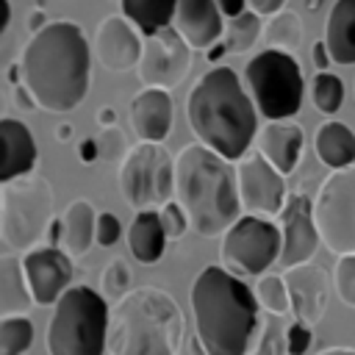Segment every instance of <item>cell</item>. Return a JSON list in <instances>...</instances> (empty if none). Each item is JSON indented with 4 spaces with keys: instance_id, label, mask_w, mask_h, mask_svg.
I'll return each mask as SVG.
<instances>
[{
    "instance_id": "cell-48",
    "label": "cell",
    "mask_w": 355,
    "mask_h": 355,
    "mask_svg": "<svg viewBox=\"0 0 355 355\" xmlns=\"http://www.w3.org/2000/svg\"><path fill=\"white\" fill-rule=\"evenodd\" d=\"M316 355H355V349L352 347H327V349H322Z\"/></svg>"
},
{
    "instance_id": "cell-2",
    "label": "cell",
    "mask_w": 355,
    "mask_h": 355,
    "mask_svg": "<svg viewBox=\"0 0 355 355\" xmlns=\"http://www.w3.org/2000/svg\"><path fill=\"white\" fill-rule=\"evenodd\" d=\"M197 344L205 355H247L258 330L261 302L239 275L205 266L189 291Z\"/></svg>"
},
{
    "instance_id": "cell-8",
    "label": "cell",
    "mask_w": 355,
    "mask_h": 355,
    "mask_svg": "<svg viewBox=\"0 0 355 355\" xmlns=\"http://www.w3.org/2000/svg\"><path fill=\"white\" fill-rule=\"evenodd\" d=\"M247 92L258 114L272 119H291L302 105V69L286 50L266 47L244 67Z\"/></svg>"
},
{
    "instance_id": "cell-16",
    "label": "cell",
    "mask_w": 355,
    "mask_h": 355,
    "mask_svg": "<svg viewBox=\"0 0 355 355\" xmlns=\"http://www.w3.org/2000/svg\"><path fill=\"white\" fill-rule=\"evenodd\" d=\"M144 36L125 14L105 17L94 31V55L108 72H128L139 67Z\"/></svg>"
},
{
    "instance_id": "cell-29",
    "label": "cell",
    "mask_w": 355,
    "mask_h": 355,
    "mask_svg": "<svg viewBox=\"0 0 355 355\" xmlns=\"http://www.w3.org/2000/svg\"><path fill=\"white\" fill-rule=\"evenodd\" d=\"M266 42L272 44V50H297L300 42H302V19L297 11L291 8H283L280 14L272 17L269 28H266Z\"/></svg>"
},
{
    "instance_id": "cell-13",
    "label": "cell",
    "mask_w": 355,
    "mask_h": 355,
    "mask_svg": "<svg viewBox=\"0 0 355 355\" xmlns=\"http://www.w3.org/2000/svg\"><path fill=\"white\" fill-rule=\"evenodd\" d=\"M286 175H280L258 150H250L236 161V180L241 208L255 216H280L286 205Z\"/></svg>"
},
{
    "instance_id": "cell-1",
    "label": "cell",
    "mask_w": 355,
    "mask_h": 355,
    "mask_svg": "<svg viewBox=\"0 0 355 355\" xmlns=\"http://www.w3.org/2000/svg\"><path fill=\"white\" fill-rule=\"evenodd\" d=\"M19 69L39 108L50 114L75 111L92 83V53L80 25L69 19L47 22L28 39Z\"/></svg>"
},
{
    "instance_id": "cell-20",
    "label": "cell",
    "mask_w": 355,
    "mask_h": 355,
    "mask_svg": "<svg viewBox=\"0 0 355 355\" xmlns=\"http://www.w3.org/2000/svg\"><path fill=\"white\" fill-rule=\"evenodd\" d=\"M302 144H305V133L291 119H272V122H266L263 130H258V139H255V150L280 175H291L297 169Z\"/></svg>"
},
{
    "instance_id": "cell-5",
    "label": "cell",
    "mask_w": 355,
    "mask_h": 355,
    "mask_svg": "<svg viewBox=\"0 0 355 355\" xmlns=\"http://www.w3.org/2000/svg\"><path fill=\"white\" fill-rule=\"evenodd\" d=\"M180 344L183 313L164 288L141 286L114 302L105 355H180Z\"/></svg>"
},
{
    "instance_id": "cell-33",
    "label": "cell",
    "mask_w": 355,
    "mask_h": 355,
    "mask_svg": "<svg viewBox=\"0 0 355 355\" xmlns=\"http://www.w3.org/2000/svg\"><path fill=\"white\" fill-rule=\"evenodd\" d=\"M133 275H130V266L125 258H111L100 275V288H103V297L111 300V302H119L122 297H128L133 288Z\"/></svg>"
},
{
    "instance_id": "cell-26",
    "label": "cell",
    "mask_w": 355,
    "mask_h": 355,
    "mask_svg": "<svg viewBox=\"0 0 355 355\" xmlns=\"http://www.w3.org/2000/svg\"><path fill=\"white\" fill-rule=\"evenodd\" d=\"M33 305V294L25 277V266L17 255H0V313L25 316Z\"/></svg>"
},
{
    "instance_id": "cell-25",
    "label": "cell",
    "mask_w": 355,
    "mask_h": 355,
    "mask_svg": "<svg viewBox=\"0 0 355 355\" xmlns=\"http://www.w3.org/2000/svg\"><path fill=\"white\" fill-rule=\"evenodd\" d=\"M166 233L161 225L158 211H139L128 227V250L139 263H155L161 261L166 250Z\"/></svg>"
},
{
    "instance_id": "cell-30",
    "label": "cell",
    "mask_w": 355,
    "mask_h": 355,
    "mask_svg": "<svg viewBox=\"0 0 355 355\" xmlns=\"http://www.w3.org/2000/svg\"><path fill=\"white\" fill-rule=\"evenodd\" d=\"M33 344V322L28 316L0 319V355H25Z\"/></svg>"
},
{
    "instance_id": "cell-27",
    "label": "cell",
    "mask_w": 355,
    "mask_h": 355,
    "mask_svg": "<svg viewBox=\"0 0 355 355\" xmlns=\"http://www.w3.org/2000/svg\"><path fill=\"white\" fill-rule=\"evenodd\" d=\"M122 14L139 28V33L147 39L164 28L172 25L178 0H119Z\"/></svg>"
},
{
    "instance_id": "cell-35",
    "label": "cell",
    "mask_w": 355,
    "mask_h": 355,
    "mask_svg": "<svg viewBox=\"0 0 355 355\" xmlns=\"http://www.w3.org/2000/svg\"><path fill=\"white\" fill-rule=\"evenodd\" d=\"M97 147H100V158H103V161H119V158L128 155V139H125V133H122L116 125L100 130Z\"/></svg>"
},
{
    "instance_id": "cell-46",
    "label": "cell",
    "mask_w": 355,
    "mask_h": 355,
    "mask_svg": "<svg viewBox=\"0 0 355 355\" xmlns=\"http://www.w3.org/2000/svg\"><path fill=\"white\" fill-rule=\"evenodd\" d=\"M8 25H11V3L0 0V33H6Z\"/></svg>"
},
{
    "instance_id": "cell-9",
    "label": "cell",
    "mask_w": 355,
    "mask_h": 355,
    "mask_svg": "<svg viewBox=\"0 0 355 355\" xmlns=\"http://www.w3.org/2000/svg\"><path fill=\"white\" fill-rule=\"evenodd\" d=\"M122 200L139 211H155L175 194V158L158 141H139L119 164Z\"/></svg>"
},
{
    "instance_id": "cell-38",
    "label": "cell",
    "mask_w": 355,
    "mask_h": 355,
    "mask_svg": "<svg viewBox=\"0 0 355 355\" xmlns=\"http://www.w3.org/2000/svg\"><path fill=\"white\" fill-rule=\"evenodd\" d=\"M311 344H313V333H311L308 324H302V322L288 324V330H286V349H288V355H305L311 349Z\"/></svg>"
},
{
    "instance_id": "cell-41",
    "label": "cell",
    "mask_w": 355,
    "mask_h": 355,
    "mask_svg": "<svg viewBox=\"0 0 355 355\" xmlns=\"http://www.w3.org/2000/svg\"><path fill=\"white\" fill-rule=\"evenodd\" d=\"M78 161L80 164H94L100 161V147H97V139H80L78 141Z\"/></svg>"
},
{
    "instance_id": "cell-4",
    "label": "cell",
    "mask_w": 355,
    "mask_h": 355,
    "mask_svg": "<svg viewBox=\"0 0 355 355\" xmlns=\"http://www.w3.org/2000/svg\"><path fill=\"white\" fill-rule=\"evenodd\" d=\"M175 200L183 205L197 236H225L241 214L233 161L200 141L186 144L175 158Z\"/></svg>"
},
{
    "instance_id": "cell-45",
    "label": "cell",
    "mask_w": 355,
    "mask_h": 355,
    "mask_svg": "<svg viewBox=\"0 0 355 355\" xmlns=\"http://www.w3.org/2000/svg\"><path fill=\"white\" fill-rule=\"evenodd\" d=\"M44 25H47V17H44V11H42V8L31 11V17H28V28H31L33 33H39Z\"/></svg>"
},
{
    "instance_id": "cell-31",
    "label": "cell",
    "mask_w": 355,
    "mask_h": 355,
    "mask_svg": "<svg viewBox=\"0 0 355 355\" xmlns=\"http://www.w3.org/2000/svg\"><path fill=\"white\" fill-rule=\"evenodd\" d=\"M252 288H255V297L263 311H269L275 316H283L291 311V297H288L286 280L280 275H261Z\"/></svg>"
},
{
    "instance_id": "cell-42",
    "label": "cell",
    "mask_w": 355,
    "mask_h": 355,
    "mask_svg": "<svg viewBox=\"0 0 355 355\" xmlns=\"http://www.w3.org/2000/svg\"><path fill=\"white\" fill-rule=\"evenodd\" d=\"M311 55H313V64L319 67V72H327V67L333 64V58H330V50H327V44H324V39L313 44Z\"/></svg>"
},
{
    "instance_id": "cell-50",
    "label": "cell",
    "mask_w": 355,
    "mask_h": 355,
    "mask_svg": "<svg viewBox=\"0 0 355 355\" xmlns=\"http://www.w3.org/2000/svg\"><path fill=\"white\" fill-rule=\"evenodd\" d=\"M36 3H39V6H42V3H44V0H36Z\"/></svg>"
},
{
    "instance_id": "cell-32",
    "label": "cell",
    "mask_w": 355,
    "mask_h": 355,
    "mask_svg": "<svg viewBox=\"0 0 355 355\" xmlns=\"http://www.w3.org/2000/svg\"><path fill=\"white\" fill-rule=\"evenodd\" d=\"M311 97H313V105L316 111L322 114H336L344 103V83L338 75L333 72H316L313 83H311Z\"/></svg>"
},
{
    "instance_id": "cell-21",
    "label": "cell",
    "mask_w": 355,
    "mask_h": 355,
    "mask_svg": "<svg viewBox=\"0 0 355 355\" xmlns=\"http://www.w3.org/2000/svg\"><path fill=\"white\" fill-rule=\"evenodd\" d=\"M0 144H3V155H0V183L25 178L33 172L36 166V141L33 133L25 122L3 116L0 119Z\"/></svg>"
},
{
    "instance_id": "cell-40",
    "label": "cell",
    "mask_w": 355,
    "mask_h": 355,
    "mask_svg": "<svg viewBox=\"0 0 355 355\" xmlns=\"http://www.w3.org/2000/svg\"><path fill=\"white\" fill-rule=\"evenodd\" d=\"M286 6V0H247V8L255 11L258 17H275L280 14Z\"/></svg>"
},
{
    "instance_id": "cell-49",
    "label": "cell",
    "mask_w": 355,
    "mask_h": 355,
    "mask_svg": "<svg viewBox=\"0 0 355 355\" xmlns=\"http://www.w3.org/2000/svg\"><path fill=\"white\" fill-rule=\"evenodd\" d=\"M55 139H58V141H69V139H72V125H69V122H67V125H58V128H55Z\"/></svg>"
},
{
    "instance_id": "cell-23",
    "label": "cell",
    "mask_w": 355,
    "mask_h": 355,
    "mask_svg": "<svg viewBox=\"0 0 355 355\" xmlns=\"http://www.w3.org/2000/svg\"><path fill=\"white\" fill-rule=\"evenodd\" d=\"M61 222H64V236H61V250L69 255V258H80L89 252L92 241H94V233H97V214L92 208L89 200L78 197L67 205V211L61 214Z\"/></svg>"
},
{
    "instance_id": "cell-17",
    "label": "cell",
    "mask_w": 355,
    "mask_h": 355,
    "mask_svg": "<svg viewBox=\"0 0 355 355\" xmlns=\"http://www.w3.org/2000/svg\"><path fill=\"white\" fill-rule=\"evenodd\" d=\"M288 297H291V313L297 322L313 327L324 311H327V300H330V277L322 266L316 263H300L286 269L283 275Z\"/></svg>"
},
{
    "instance_id": "cell-43",
    "label": "cell",
    "mask_w": 355,
    "mask_h": 355,
    "mask_svg": "<svg viewBox=\"0 0 355 355\" xmlns=\"http://www.w3.org/2000/svg\"><path fill=\"white\" fill-rule=\"evenodd\" d=\"M216 6H219V11L227 19H233V17H239V14L247 11V0H216Z\"/></svg>"
},
{
    "instance_id": "cell-14",
    "label": "cell",
    "mask_w": 355,
    "mask_h": 355,
    "mask_svg": "<svg viewBox=\"0 0 355 355\" xmlns=\"http://www.w3.org/2000/svg\"><path fill=\"white\" fill-rule=\"evenodd\" d=\"M280 233H283V250L277 258V266L291 269L300 263H308L322 244L316 219H313V202L305 191H288L286 205L280 211Z\"/></svg>"
},
{
    "instance_id": "cell-44",
    "label": "cell",
    "mask_w": 355,
    "mask_h": 355,
    "mask_svg": "<svg viewBox=\"0 0 355 355\" xmlns=\"http://www.w3.org/2000/svg\"><path fill=\"white\" fill-rule=\"evenodd\" d=\"M114 122H116V111H114L111 105H103V108L97 111V125H100V128H114Z\"/></svg>"
},
{
    "instance_id": "cell-36",
    "label": "cell",
    "mask_w": 355,
    "mask_h": 355,
    "mask_svg": "<svg viewBox=\"0 0 355 355\" xmlns=\"http://www.w3.org/2000/svg\"><path fill=\"white\" fill-rule=\"evenodd\" d=\"M161 225H164V233L166 239H180L191 225H189V216L183 211V205L178 200H169L166 205H161Z\"/></svg>"
},
{
    "instance_id": "cell-6",
    "label": "cell",
    "mask_w": 355,
    "mask_h": 355,
    "mask_svg": "<svg viewBox=\"0 0 355 355\" xmlns=\"http://www.w3.org/2000/svg\"><path fill=\"white\" fill-rule=\"evenodd\" d=\"M108 300L89 286H69L47 322V355H105Z\"/></svg>"
},
{
    "instance_id": "cell-22",
    "label": "cell",
    "mask_w": 355,
    "mask_h": 355,
    "mask_svg": "<svg viewBox=\"0 0 355 355\" xmlns=\"http://www.w3.org/2000/svg\"><path fill=\"white\" fill-rule=\"evenodd\" d=\"M324 44L333 64H355V0H336L324 22Z\"/></svg>"
},
{
    "instance_id": "cell-18",
    "label": "cell",
    "mask_w": 355,
    "mask_h": 355,
    "mask_svg": "<svg viewBox=\"0 0 355 355\" xmlns=\"http://www.w3.org/2000/svg\"><path fill=\"white\" fill-rule=\"evenodd\" d=\"M172 28L189 42L191 50H208L225 36L216 0H178Z\"/></svg>"
},
{
    "instance_id": "cell-47",
    "label": "cell",
    "mask_w": 355,
    "mask_h": 355,
    "mask_svg": "<svg viewBox=\"0 0 355 355\" xmlns=\"http://www.w3.org/2000/svg\"><path fill=\"white\" fill-rule=\"evenodd\" d=\"M225 53H227L225 42H216V44H211V47H208V61H211V64H216V61H219Z\"/></svg>"
},
{
    "instance_id": "cell-15",
    "label": "cell",
    "mask_w": 355,
    "mask_h": 355,
    "mask_svg": "<svg viewBox=\"0 0 355 355\" xmlns=\"http://www.w3.org/2000/svg\"><path fill=\"white\" fill-rule=\"evenodd\" d=\"M25 277L36 305H55L72 280V258L61 247H33L22 258Z\"/></svg>"
},
{
    "instance_id": "cell-37",
    "label": "cell",
    "mask_w": 355,
    "mask_h": 355,
    "mask_svg": "<svg viewBox=\"0 0 355 355\" xmlns=\"http://www.w3.org/2000/svg\"><path fill=\"white\" fill-rule=\"evenodd\" d=\"M122 236V222L116 219V214L111 211H103L97 214V233H94V241L100 247H114Z\"/></svg>"
},
{
    "instance_id": "cell-12",
    "label": "cell",
    "mask_w": 355,
    "mask_h": 355,
    "mask_svg": "<svg viewBox=\"0 0 355 355\" xmlns=\"http://www.w3.org/2000/svg\"><path fill=\"white\" fill-rule=\"evenodd\" d=\"M191 69L189 42L169 25L144 39V50L136 67V75L144 89H175L186 80Z\"/></svg>"
},
{
    "instance_id": "cell-7",
    "label": "cell",
    "mask_w": 355,
    "mask_h": 355,
    "mask_svg": "<svg viewBox=\"0 0 355 355\" xmlns=\"http://www.w3.org/2000/svg\"><path fill=\"white\" fill-rule=\"evenodd\" d=\"M53 186L44 178H17L0 186V236L14 250H33L53 222Z\"/></svg>"
},
{
    "instance_id": "cell-34",
    "label": "cell",
    "mask_w": 355,
    "mask_h": 355,
    "mask_svg": "<svg viewBox=\"0 0 355 355\" xmlns=\"http://www.w3.org/2000/svg\"><path fill=\"white\" fill-rule=\"evenodd\" d=\"M333 286H336L338 300L347 308H355V252L338 255L336 269H333Z\"/></svg>"
},
{
    "instance_id": "cell-28",
    "label": "cell",
    "mask_w": 355,
    "mask_h": 355,
    "mask_svg": "<svg viewBox=\"0 0 355 355\" xmlns=\"http://www.w3.org/2000/svg\"><path fill=\"white\" fill-rule=\"evenodd\" d=\"M261 31H263L261 17L247 8L244 14H239V17H233V19L225 22V36H222V42H225L227 53H247V50L255 47V42L261 39Z\"/></svg>"
},
{
    "instance_id": "cell-3",
    "label": "cell",
    "mask_w": 355,
    "mask_h": 355,
    "mask_svg": "<svg viewBox=\"0 0 355 355\" xmlns=\"http://www.w3.org/2000/svg\"><path fill=\"white\" fill-rule=\"evenodd\" d=\"M186 119L197 141L227 161L247 155L258 139V108L230 67H211L189 89Z\"/></svg>"
},
{
    "instance_id": "cell-39",
    "label": "cell",
    "mask_w": 355,
    "mask_h": 355,
    "mask_svg": "<svg viewBox=\"0 0 355 355\" xmlns=\"http://www.w3.org/2000/svg\"><path fill=\"white\" fill-rule=\"evenodd\" d=\"M11 97H14V105H17V108H22V111H36V108H39L36 97L31 94V89H28L22 80L11 86Z\"/></svg>"
},
{
    "instance_id": "cell-10",
    "label": "cell",
    "mask_w": 355,
    "mask_h": 355,
    "mask_svg": "<svg viewBox=\"0 0 355 355\" xmlns=\"http://www.w3.org/2000/svg\"><path fill=\"white\" fill-rule=\"evenodd\" d=\"M313 219L322 244L336 255L355 252V166L330 172L313 197Z\"/></svg>"
},
{
    "instance_id": "cell-19",
    "label": "cell",
    "mask_w": 355,
    "mask_h": 355,
    "mask_svg": "<svg viewBox=\"0 0 355 355\" xmlns=\"http://www.w3.org/2000/svg\"><path fill=\"white\" fill-rule=\"evenodd\" d=\"M128 119L139 141H158L169 136L172 128V97L166 89H141L130 105H128Z\"/></svg>"
},
{
    "instance_id": "cell-11",
    "label": "cell",
    "mask_w": 355,
    "mask_h": 355,
    "mask_svg": "<svg viewBox=\"0 0 355 355\" xmlns=\"http://www.w3.org/2000/svg\"><path fill=\"white\" fill-rule=\"evenodd\" d=\"M283 250V233L266 216L244 214L233 227L222 236L219 258L222 266L233 275H263L272 263H277Z\"/></svg>"
},
{
    "instance_id": "cell-24",
    "label": "cell",
    "mask_w": 355,
    "mask_h": 355,
    "mask_svg": "<svg viewBox=\"0 0 355 355\" xmlns=\"http://www.w3.org/2000/svg\"><path fill=\"white\" fill-rule=\"evenodd\" d=\"M313 150H316L319 161L324 166H330L333 172L347 169L355 164V133L349 130V125H344L338 119H327L316 128Z\"/></svg>"
}]
</instances>
